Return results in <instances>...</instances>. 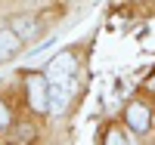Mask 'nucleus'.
I'll use <instances>...</instances> for the list:
<instances>
[{"label": "nucleus", "instance_id": "nucleus-11", "mask_svg": "<svg viewBox=\"0 0 155 145\" xmlns=\"http://www.w3.org/2000/svg\"><path fill=\"white\" fill-rule=\"evenodd\" d=\"M149 87H152V90H155V77H152V80H149Z\"/></svg>", "mask_w": 155, "mask_h": 145}, {"label": "nucleus", "instance_id": "nucleus-2", "mask_svg": "<svg viewBox=\"0 0 155 145\" xmlns=\"http://www.w3.org/2000/svg\"><path fill=\"white\" fill-rule=\"evenodd\" d=\"M71 90H74L71 77L65 80V87H62V80H59V87H50V96H47V111H50V114H62V111L68 108V96H71Z\"/></svg>", "mask_w": 155, "mask_h": 145}, {"label": "nucleus", "instance_id": "nucleus-9", "mask_svg": "<svg viewBox=\"0 0 155 145\" xmlns=\"http://www.w3.org/2000/svg\"><path fill=\"white\" fill-rule=\"evenodd\" d=\"M6 124H9V111H6V105L0 102V130H3Z\"/></svg>", "mask_w": 155, "mask_h": 145}, {"label": "nucleus", "instance_id": "nucleus-3", "mask_svg": "<svg viewBox=\"0 0 155 145\" xmlns=\"http://www.w3.org/2000/svg\"><path fill=\"white\" fill-rule=\"evenodd\" d=\"M47 96H50V87L41 74H31L28 77V102L34 111H47Z\"/></svg>", "mask_w": 155, "mask_h": 145}, {"label": "nucleus", "instance_id": "nucleus-1", "mask_svg": "<svg viewBox=\"0 0 155 145\" xmlns=\"http://www.w3.org/2000/svg\"><path fill=\"white\" fill-rule=\"evenodd\" d=\"M74 68H78V62H74V56L71 52H59V56H53L47 62V74H50V80H68V77L74 74Z\"/></svg>", "mask_w": 155, "mask_h": 145}, {"label": "nucleus", "instance_id": "nucleus-5", "mask_svg": "<svg viewBox=\"0 0 155 145\" xmlns=\"http://www.w3.org/2000/svg\"><path fill=\"white\" fill-rule=\"evenodd\" d=\"M19 40H22V37L12 31V28L0 31V62H3V59H12V52L19 49Z\"/></svg>", "mask_w": 155, "mask_h": 145}, {"label": "nucleus", "instance_id": "nucleus-10", "mask_svg": "<svg viewBox=\"0 0 155 145\" xmlns=\"http://www.w3.org/2000/svg\"><path fill=\"white\" fill-rule=\"evenodd\" d=\"M34 133H31V127H19V142H28Z\"/></svg>", "mask_w": 155, "mask_h": 145}, {"label": "nucleus", "instance_id": "nucleus-6", "mask_svg": "<svg viewBox=\"0 0 155 145\" xmlns=\"http://www.w3.org/2000/svg\"><path fill=\"white\" fill-rule=\"evenodd\" d=\"M12 31H16L19 37H34L37 34V22L34 19H16L12 22Z\"/></svg>", "mask_w": 155, "mask_h": 145}, {"label": "nucleus", "instance_id": "nucleus-4", "mask_svg": "<svg viewBox=\"0 0 155 145\" xmlns=\"http://www.w3.org/2000/svg\"><path fill=\"white\" fill-rule=\"evenodd\" d=\"M124 117H127V124H130L137 133H146V130H149V108H146V105H140V102L127 105Z\"/></svg>", "mask_w": 155, "mask_h": 145}, {"label": "nucleus", "instance_id": "nucleus-7", "mask_svg": "<svg viewBox=\"0 0 155 145\" xmlns=\"http://www.w3.org/2000/svg\"><path fill=\"white\" fill-rule=\"evenodd\" d=\"M53 43H56V37H47V40H44L41 46H37V49H31L28 56H25V65H37V59H41V56H44V52H47L50 46H53Z\"/></svg>", "mask_w": 155, "mask_h": 145}, {"label": "nucleus", "instance_id": "nucleus-8", "mask_svg": "<svg viewBox=\"0 0 155 145\" xmlns=\"http://www.w3.org/2000/svg\"><path fill=\"white\" fill-rule=\"evenodd\" d=\"M106 142H109V145H112V142L121 145V142H127V136L121 133V130H109V133H106Z\"/></svg>", "mask_w": 155, "mask_h": 145}]
</instances>
